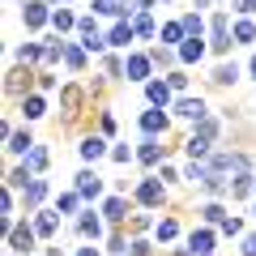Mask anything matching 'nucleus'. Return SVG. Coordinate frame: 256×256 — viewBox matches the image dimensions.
Wrapping results in <instances>:
<instances>
[{
	"label": "nucleus",
	"instance_id": "1",
	"mask_svg": "<svg viewBox=\"0 0 256 256\" xmlns=\"http://www.w3.org/2000/svg\"><path fill=\"white\" fill-rule=\"evenodd\" d=\"M30 244H34V230L30 226H9V248L13 252H26Z\"/></svg>",
	"mask_w": 256,
	"mask_h": 256
},
{
	"label": "nucleus",
	"instance_id": "2",
	"mask_svg": "<svg viewBox=\"0 0 256 256\" xmlns=\"http://www.w3.org/2000/svg\"><path fill=\"white\" fill-rule=\"evenodd\" d=\"M137 201H141V205H158V201H162V184H158V180H146V184L137 188Z\"/></svg>",
	"mask_w": 256,
	"mask_h": 256
},
{
	"label": "nucleus",
	"instance_id": "3",
	"mask_svg": "<svg viewBox=\"0 0 256 256\" xmlns=\"http://www.w3.org/2000/svg\"><path fill=\"white\" fill-rule=\"evenodd\" d=\"M175 111H180L184 120H205V102L201 98H180V102H175Z\"/></svg>",
	"mask_w": 256,
	"mask_h": 256
},
{
	"label": "nucleus",
	"instance_id": "4",
	"mask_svg": "<svg viewBox=\"0 0 256 256\" xmlns=\"http://www.w3.org/2000/svg\"><path fill=\"white\" fill-rule=\"evenodd\" d=\"M77 192H82V196H98L102 180H98V175H90V171H82V175H77Z\"/></svg>",
	"mask_w": 256,
	"mask_h": 256
},
{
	"label": "nucleus",
	"instance_id": "5",
	"mask_svg": "<svg viewBox=\"0 0 256 256\" xmlns=\"http://www.w3.org/2000/svg\"><path fill=\"white\" fill-rule=\"evenodd\" d=\"M150 73V56H128V82H146Z\"/></svg>",
	"mask_w": 256,
	"mask_h": 256
},
{
	"label": "nucleus",
	"instance_id": "6",
	"mask_svg": "<svg viewBox=\"0 0 256 256\" xmlns=\"http://www.w3.org/2000/svg\"><path fill=\"white\" fill-rule=\"evenodd\" d=\"M188 244H192V252H196V256H210L214 252V235H210V230H192Z\"/></svg>",
	"mask_w": 256,
	"mask_h": 256
},
{
	"label": "nucleus",
	"instance_id": "7",
	"mask_svg": "<svg viewBox=\"0 0 256 256\" xmlns=\"http://www.w3.org/2000/svg\"><path fill=\"white\" fill-rule=\"evenodd\" d=\"M141 128L154 137V132H162V128H166V116H162V111H146V116H141Z\"/></svg>",
	"mask_w": 256,
	"mask_h": 256
},
{
	"label": "nucleus",
	"instance_id": "8",
	"mask_svg": "<svg viewBox=\"0 0 256 256\" xmlns=\"http://www.w3.org/2000/svg\"><path fill=\"white\" fill-rule=\"evenodd\" d=\"M150 102H154V107H166V102H171V86L166 82H150Z\"/></svg>",
	"mask_w": 256,
	"mask_h": 256
},
{
	"label": "nucleus",
	"instance_id": "9",
	"mask_svg": "<svg viewBox=\"0 0 256 256\" xmlns=\"http://www.w3.org/2000/svg\"><path fill=\"white\" fill-rule=\"evenodd\" d=\"M107 43H111V47H128V43H132V26H128V22H120V26L107 34Z\"/></svg>",
	"mask_w": 256,
	"mask_h": 256
},
{
	"label": "nucleus",
	"instance_id": "10",
	"mask_svg": "<svg viewBox=\"0 0 256 256\" xmlns=\"http://www.w3.org/2000/svg\"><path fill=\"white\" fill-rule=\"evenodd\" d=\"M180 56H184V60H201V56H205V43H201V38H184V47H180Z\"/></svg>",
	"mask_w": 256,
	"mask_h": 256
},
{
	"label": "nucleus",
	"instance_id": "11",
	"mask_svg": "<svg viewBox=\"0 0 256 256\" xmlns=\"http://www.w3.org/2000/svg\"><path fill=\"white\" fill-rule=\"evenodd\" d=\"M230 38H226V18H214V52H226Z\"/></svg>",
	"mask_w": 256,
	"mask_h": 256
},
{
	"label": "nucleus",
	"instance_id": "12",
	"mask_svg": "<svg viewBox=\"0 0 256 256\" xmlns=\"http://www.w3.org/2000/svg\"><path fill=\"white\" fill-rule=\"evenodd\" d=\"M30 150H34L30 132H13V137H9V154H30Z\"/></svg>",
	"mask_w": 256,
	"mask_h": 256
},
{
	"label": "nucleus",
	"instance_id": "13",
	"mask_svg": "<svg viewBox=\"0 0 256 256\" xmlns=\"http://www.w3.org/2000/svg\"><path fill=\"white\" fill-rule=\"evenodd\" d=\"M102 154H107V146H102L98 137H90V141H82V158H86V162H94V158H102Z\"/></svg>",
	"mask_w": 256,
	"mask_h": 256
},
{
	"label": "nucleus",
	"instance_id": "14",
	"mask_svg": "<svg viewBox=\"0 0 256 256\" xmlns=\"http://www.w3.org/2000/svg\"><path fill=\"white\" fill-rule=\"evenodd\" d=\"M43 196H47V184H43V180H30V184H26V205H38Z\"/></svg>",
	"mask_w": 256,
	"mask_h": 256
},
{
	"label": "nucleus",
	"instance_id": "15",
	"mask_svg": "<svg viewBox=\"0 0 256 256\" xmlns=\"http://www.w3.org/2000/svg\"><path fill=\"white\" fill-rule=\"evenodd\" d=\"M26 166H30V175L43 171V166H47V150H43V146H34V150L26 154Z\"/></svg>",
	"mask_w": 256,
	"mask_h": 256
},
{
	"label": "nucleus",
	"instance_id": "16",
	"mask_svg": "<svg viewBox=\"0 0 256 256\" xmlns=\"http://www.w3.org/2000/svg\"><path fill=\"white\" fill-rule=\"evenodd\" d=\"M22 18H26V26H43V22H47V13H43V4H34V0H30Z\"/></svg>",
	"mask_w": 256,
	"mask_h": 256
},
{
	"label": "nucleus",
	"instance_id": "17",
	"mask_svg": "<svg viewBox=\"0 0 256 256\" xmlns=\"http://www.w3.org/2000/svg\"><path fill=\"white\" fill-rule=\"evenodd\" d=\"M235 77H239V68H235V64H218V68H214V82H218V86H230Z\"/></svg>",
	"mask_w": 256,
	"mask_h": 256
},
{
	"label": "nucleus",
	"instance_id": "18",
	"mask_svg": "<svg viewBox=\"0 0 256 256\" xmlns=\"http://www.w3.org/2000/svg\"><path fill=\"white\" fill-rule=\"evenodd\" d=\"M124 210H128V205H124V201H120V196H111V201H107V205H102V214H107V218H111V222H120V218H124Z\"/></svg>",
	"mask_w": 256,
	"mask_h": 256
},
{
	"label": "nucleus",
	"instance_id": "19",
	"mask_svg": "<svg viewBox=\"0 0 256 256\" xmlns=\"http://www.w3.org/2000/svg\"><path fill=\"white\" fill-rule=\"evenodd\" d=\"M82 235H90V239H98V235H102V222L94 218V214H86V218H82Z\"/></svg>",
	"mask_w": 256,
	"mask_h": 256
},
{
	"label": "nucleus",
	"instance_id": "20",
	"mask_svg": "<svg viewBox=\"0 0 256 256\" xmlns=\"http://www.w3.org/2000/svg\"><path fill=\"white\" fill-rule=\"evenodd\" d=\"M34 230H38V235H56V214H38Z\"/></svg>",
	"mask_w": 256,
	"mask_h": 256
},
{
	"label": "nucleus",
	"instance_id": "21",
	"mask_svg": "<svg viewBox=\"0 0 256 256\" xmlns=\"http://www.w3.org/2000/svg\"><path fill=\"white\" fill-rule=\"evenodd\" d=\"M22 111H26V120H38V116H43V98H38V94H34V98H26V102H22Z\"/></svg>",
	"mask_w": 256,
	"mask_h": 256
},
{
	"label": "nucleus",
	"instance_id": "22",
	"mask_svg": "<svg viewBox=\"0 0 256 256\" xmlns=\"http://www.w3.org/2000/svg\"><path fill=\"white\" fill-rule=\"evenodd\" d=\"M188 154H192V158H205V154H210V141L192 137V141H188Z\"/></svg>",
	"mask_w": 256,
	"mask_h": 256
},
{
	"label": "nucleus",
	"instance_id": "23",
	"mask_svg": "<svg viewBox=\"0 0 256 256\" xmlns=\"http://www.w3.org/2000/svg\"><path fill=\"white\" fill-rule=\"evenodd\" d=\"M248 192H252V180H248V175H239V180L230 184V196H248Z\"/></svg>",
	"mask_w": 256,
	"mask_h": 256
},
{
	"label": "nucleus",
	"instance_id": "24",
	"mask_svg": "<svg viewBox=\"0 0 256 256\" xmlns=\"http://www.w3.org/2000/svg\"><path fill=\"white\" fill-rule=\"evenodd\" d=\"M137 154H141V162H158V141H146Z\"/></svg>",
	"mask_w": 256,
	"mask_h": 256
},
{
	"label": "nucleus",
	"instance_id": "25",
	"mask_svg": "<svg viewBox=\"0 0 256 256\" xmlns=\"http://www.w3.org/2000/svg\"><path fill=\"white\" fill-rule=\"evenodd\" d=\"M175 235H180V226H175L171 218H166V222H158V239H162V244H166V239H175Z\"/></svg>",
	"mask_w": 256,
	"mask_h": 256
},
{
	"label": "nucleus",
	"instance_id": "26",
	"mask_svg": "<svg viewBox=\"0 0 256 256\" xmlns=\"http://www.w3.org/2000/svg\"><path fill=\"white\" fill-rule=\"evenodd\" d=\"M64 60L73 64V68H82V64H86V56H82V47H64Z\"/></svg>",
	"mask_w": 256,
	"mask_h": 256
},
{
	"label": "nucleus",
	"instance_id": "27",
	"mask_svg": "<svg viewBox=\"0 0 256 256\" xmlns=\"http://www.w3.org/2000/svg\"><path fill=\"white\" fill-rule=\"evenodd\" d=\"M184 30H188L192 38H201V18H196V13H188V18H184Z\"/></svg>",
	"mask_w": 256,
	"mask_h": 256
},
{
	"label": "nucleus",
	"instance_id": "28",
	"mask_svg": "<svg viewBox=\"0 0 256 256\" xmlns=\"http://www.w3.org/2000/svg\"><path fill=\"white\" fill-rule=\"evenodd\" d=\"M214 132H218V124H214V120H201V128H196V137H201V141H214Z\"/></svg>",
	"mask_w": 256,
	"mask_h": 256
},
{
	"label": "nucleus",
	"instance_id": "29",
	"mask_svg": "<svg viewBox=\"0 0 256 256\" xmlns=\"http://www.w3.org/2000/svg\"><path fill=\"white\" fill-rule=\"evenodd\" d=\"M252 34H256V26H252V22H239V26H235V38H239V43H248Z\"/></svg>",
	"mask_w": 256,
	"mask_h": 256
},
{
	"label": "nucleus",
	"instance_id": "30",
	"mask_svg": "<svg viewBox=\"0 0 256 256\" xmlns=\"http://www.w3.org/2000/svg\"><path fill=\"white\" fill-rule=\"evenodd\" d=\"M205 222H226V214H222V205H205Z\"/></svg>",
	"mask_w": 256,
	"mask_h": 256
},
{
	"label": "nucleus",
	"instance_id": "31",
	"mask_svg": "<svg viewBox=\"0 0 256 256\" xmlns=\"http://www.w3.org/2000/svg\"><path fill=\"white\" fill-rule=\"evenodd\" d=\"M132 30H137V34H150V30H154V22H150V13H137V26H132Z\"/></svg>",
	"mask_w": 256,
	"mask_h": 256
},
{
	"label": "nucleus",
	"instance_id": "32",
	"mask_svg": "<svg viewBox=\"0 0 256 256\" xmlns=\"http://www.w3.org/2000/svg\"><path fill=\"white\" fill-rule=\"evenodd\" d=\"M180 34H184V22H180V26H175V22H171V26L162 30V38H166V43H180Z\"/></svg>",
	"mask_w": 256,
	"mask_h": 256
},
{
	"label": "nucleus",
	"instance_id": "33",
	"mask_svg": "<svg viewBox=\"0 0 256 256\" xmlns=\"http://www.w3.org/2000/svg\"><path fill=\"white\" fill-rule=\"evenodd\" d=\"M52 22H56V30H68V26H73V13H64V9H60Z\"/></svg>",
	"mask_w": 256,
	"mask_h": 256
},
{
	"label": "nucleus",
	"instance_id": "34",
	"mask_svg": "<svg viewBox=\"0 0 256 256\" xmlns=\"http://www.w3.org/2000/svg\"><path fill=\"white\" fill-rule=\"evenodd\" d=\"M77 210V196H73V192H68V196H60V214H73Z\"/></svg>",
	"mask_w": 256,
	"mask_h": 256
},
{
	"label": "nucleus",
	"instance_id": "35",
	"mask_svg": "<svg viewBox=\"0 0 256 256\" xmlns=\"http://www.w3.org/2000/svg\"><path fill=\"white\" fill-rule=\"evenodd\" d=\"M111 158H116V162H128V158H132V150H128V146H116V150H111Z\"/></svg>",
	"mask_w": 256,
	"mask_h": 256
},
{
	"label": "nucleus",
	"instance_id": "36",
	"mask_svg": "<svg viewBox=\"0 0 256 256\" xmlns=\"http://www.w3.org/2000/svg\"><path fill=\"white\" fill-rule=\"evenodd\" d=\"M166 86H171V90H184V86H188V77H180V73H171V77H166Z\"/></svg>",
	"mask_w": 256,
	"mask_h": 256
},
{
	"label": "nucleus",
	"instance_id": "37",
	"mask_svg": "<svg viewBox=\"0 0 256 256\" xmlns=\"http://www.w3.org/2000/svg\"><path fill=\"white\" fill-rule=\"evenodd\" d=\"M235 9L239 13H256V0H235Z\"/></svg>",
	"mask_w": 256,
	"mask_h": 256
},
{
	"label": "nucleus",
	"instance_id": "38",
	"mask_svg": "<svg viewBox=\"0 0 256 256\" xmlns=\"http://www.w3.org/2000/svg\"><path fill=\"white\" fill-rule=\"evenodd\" d=\"M128 256H150V244H141V239H137V244H132V252H128Z\"/></svg>",
	"mask_w": 256,
	"mask_h": 256
},
{
	"label": "nucleus",
	"instance_id": "39",
	"mask_svg": "<svg viewBox=\"0 0 256 256\" xmlns=\"http://www.w3.org/2000/svg\"><path fill=\"white\" fill-rule=\"evenodd\" d=\"M244 256H256V235H248V239H244Z\"/></svg>",
	"mask_w": 256,
	"mask_h": 256
},
{
	"label": "nucleus",
	"instance_id": "40",
	"mask_svg": "<svg viewBox=\"0 0 256 256\" xmlns=\"http://www.w3.org/2000/svg\"><path fill=\"white\" fill-rule=\"evenodd\" d=\"M77 256H98V252H94V248H82V252H77Z\"/></svg>",
	"mask_w": 256,
	"mask_h": 256
},
{
	"label": "nucleus",
	"instance_id": "41",
	"mask_svg": "<svg viewBox=\"0 0 256 256\" xmlns=\"http://www.w3.org/2000/svg\"><path fill=\"white\" fill-rule=\"evenodd\" d=\"M252 77H256V56H252Z\"/></svg>",
	"mask_w": 256,
	"mask_h": 256
}]
</instances>
